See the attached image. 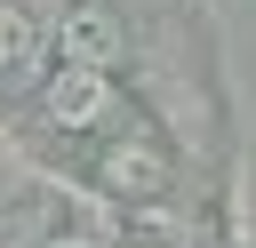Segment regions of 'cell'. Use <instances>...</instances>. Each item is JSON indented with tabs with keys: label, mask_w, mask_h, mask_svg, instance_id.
I'll return each instance as SVG.
<instances>
[{
	"label": "cell",
	"mask_w": 256,
	"mask_h": 248,
	"mask_svg": "<svg viewBox=\"0 0 256 248\" xmlns=\"http://www.w3.org/2000/svg\"><path fill=\"white\" fill-rule=\"evenodd\" d=\"M16 64H32V24L16 8H0V72H16Z\"/></svg>",
	"instance_id": "3"
},
{
	"label": "cell",
	"mask_w": 256,
	"mask_h": 248,
	"mask_svg": "<svg viewBox=\"0 0 256 248\" xmlns=\"http://www.w3.org/2000/svg\"><path fill=\"white\" fill-rule=\"evenodd\" d=\"M56 40H64L72 64H96V72L120 56V24H112V8H96V0H80V8L56 24Z\"/></svg>",
	"instance_id": "2"
},
{
	"label": "cell",
	"mask_w": 256,
	"mask_h": 248,
	"mask_svg": "<svg viewBox=\"0 0 256 248\" xmlns=\"http://www.w3.org/2000/svg\"><path fill=\"white\" fill-rule=\"evenodd\" d=\"M56 248H80V240H56Z\"/></svg>",
	"instance_id": "4"
},
{
	"label": "cell",
	"mask_w": 256,
	"mask_h": 248,
	"mask_svg": "<svg viewBox=\"0 0 256 248\" xmlns=\"http://www.w3.org/2000/svg\"><path fill=\"white\" fill-rule=\"evenodd\" d=\"M48 112H56L64 128H104V120H112V80H104L96 64H64V72L48 80Z\"/></svg>",
	"instance_id": "1"
}]
</instances>
